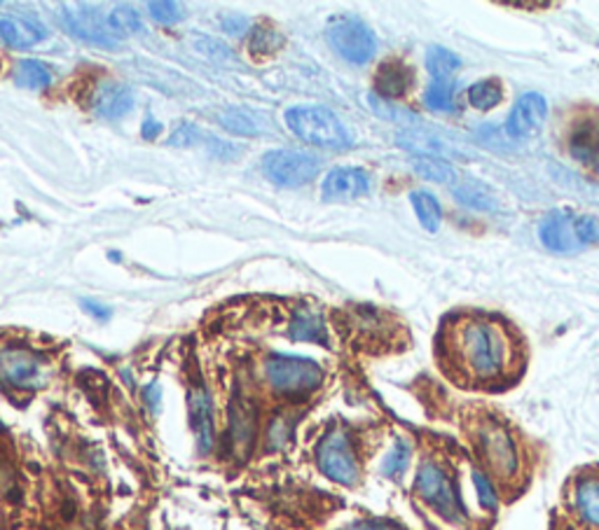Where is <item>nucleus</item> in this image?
Masks as SVG:
<instances>
[{"label":"nucleus","instance_id":"nucleus-1","mask_svg":"<svg viewBox=\"0 0 599 530\" xmlns=\"http://www.w3.org/2000/svg\"><path fill=\"white\" fill-rule=\"evenodd\" d=\"M438 360L457 386L497 390L518 381L525 346L506 320L490 313H457L438 334Z\"/></svg>","mask_w":599,"mask_h":530},{"label":"nucleus","instance_id":"nucleus-2","mask_svg":"<svg viewBox=\"0 0 599 530\" xmlns=\"http://www.w3.org/2000/svg\"><path fill=\"white\" fill-rule=\"evenodd\" d=\"M466 437L480 460L485 477L501 493H520L527 483V456L518 432L495 411H473L466 419Z\"/></svg>","mask_w":599,"mask_h":530},{"label":"nucleus","instance_id":"nucleus-3","mask_svg":"<svg viewBox=\"0 0 599 530\" xmlns=\"http://www.w3.org/2000/svg\"><path fill=\"white\" fill-rule=\"evenodd\" d=\"M286 124L305 143L326 150H349L351 133L336 112L323 106H296L286 112Z\"/></svg>","mask_w":599,"mask_h":530},{"label":"nucleus","instance_id":"nucleus-4","mask_svg":"<svg viewBox=\"0 0 599 530\" xmlns=\"http://www.w3.org/2000/svg\"><path fill=\"white\" fill-rule=\"evenodd\" d=\"M317 466L323 477L340 487H357L361 481V456L347 428L332 426L317 444Z\"/></svg>","mask_w":599,"mask_h":530},{"label":"nucleus","instance_id":"nucleus-5","mask_svg":"<svg viewBox=\"0 0 599 530\" xmlns=\"http://www.w3.org/2000/svg\"><path fill=\"white\" fill-rule=\"evenodd\" d=\"M415 496L450 523H461L466 519V510L455 481L448 468L436 458L421 460L415 477Z\"/></svg>","mask_w":599,"mask_h":530},{"label":"nucleus","instance_id":"nucleus-6","mask_svg":"<svg viewBox=\"0 0 599 530\" xmlns=\"http://www.w3.org/2000/svg\"><path fill=\"white\" fill-rule=\"evenodd\" d=\"M264 379L277 396L302 398L323 383L321 364L309 358L272 356L264 360Z\"/></svg>","mask_w":599,"mask_h":530},{"label":"nucleus","instance_id":"nucleus-7","mask_svg":"<svg viewBox=\"0 0 599 530\" xmlns=\"http://www.w3.org/2000/svg\"><path fill=\"white\" fill-rule=\"evenodd\" d=\"M50 381V362L31 349H0V383L12 390H38Z\"/></svg>","mask_w":599,"mask_h":530},{"label":"nucleus","instance_id":"nucleus-8","mask_svg":"<svg viewBox=\"0 0 599 530\" xmlns=\"http://www.w3.org/2000/svg\"><path fill=\"white\" fill-rule=\"evenodd\" d=\"M328 42L345 61L368 63L375 57L377 40L372 31L357 17H336L328 24Z\"/></svg>","mask_w":599,"mask_h":530},{"label":"nucleus","instance_id":"nucleus-9","mask_svg":"<svg viewBox=\"0 0 599 530\" xmlns=\"http://www.w3.org/2000/svg\"><path fill=\"white\" fill-rule=\"evenodd\" d=\"M262 169L281 188H300L319 176L321 159L302 150H274L264 154Z\"/></svg>","mask_w":599,"mask_h":530},{"label":"nucleus","instance_id":"nucleus-10","mask_svg":"<svg viewBox=\"0 0 599 530\" xmlns=\"http://www.w3.org/2000/svg\"><path fill=\"white\" fill-rule=\"evenodd\" d=\"M567 507L576 530H599V470L576 474L567 489Z\"/></svg>","mask_w":599,"mask_h":530},{"label":"nucleus","instance_id":"nucleus-11","mask_svg":"<svg viewBox=\"0 0 599 530\" xmlns=\"http://www.w3.org/2000/svg\"><path fill=\"white\" fill-rule=\"evenodd\" d=\"M61 17L66 29L84 42L99 44V48L108 50H113L120 44V38L116 36L113 27H110V19L103 17V12H99L92 6H69L63 8Z\"/></svg>","mask_w":599,"mask_h":530},{"label":"nucleus","instance_id":"nucleus-12","mask_svg":"<svg viewBox=\"0 0 599 530\" xmlns=\"http://www.w3.org/2000/svg\"><path fill=\"white\" fill-rule=\"evenodd\" d=\"M190 426L194 432V442L199 456H209L216 447V407L211 390L204 383H194L188 390Z\"/></svg>","mask_w":599,"mask_h":530},{"label":"nucleus","instance_id":"nucleus-13","mask_svg":"<svg viewBox=\"0 0 599 530\" xmlns=\"http://www.w3.org/2000/svg\"><path fill=\"white\" fill-rule=\"evenodd\" d=\"M567 150L573 161L599 169V112L588 110L579 120H573L567 133Z\"/></svg>","mask_w":599,"mask_h":530},{"label":"nucleus","instance_id":"nucleus-14","mask_svg":"<svg viewBox=\"0 0 599 530\" xmlns=\"http://www.w3.org/2000/svg\"><path fill=\"white\" fill-rule=\"evenodd\" d=\"M548 118V103L537 91H529V94L520 97L516 108L510 110V118L506 122L508 136L513 138H529L541 131L543 122Z\"/></svg>","mask_w":599,"mask_h":530},{"label":"nucleus","instance_id":"nucleus-15","mask_svg":"<svg viewBox=\"0 0 599 530\" xmlns=\"http://www.w3.org/2000/svg\"><path fill=\"white\" fill-rule=\"evenodd\" d=\"M323 199L326 201H342V199H357L370 192V176L363 169L342 167L330 171L323 180Z\"/></svg>","mask_w":599,"mask_h":530},{"label":"nucleus","instance_id":"nucleus-16","mask_svg":"<svg viewBox=\"0 0 599 530\" xmlns=\"http://www.w3.org/2000/svg\"><path fill=\"white\" fill-rule=\"evenodd\" d=\"M539 234L543 246L555 252H576L583 248V243L579 241V232H576V218L567 213L548 216L539 229Z\"/></svg>","mask_w":599,"mask_h":530},{"label":"nucleus","instance_id":"nucleus-17","mask_svg":"<svg viewBox=\"0 0 599 530\" xmlns=\"http://www.w3.org/2000/svg\"><path fill=\"white\" fill-rule=\"evenodd\" d=\"M92 106L99 118L106 120H122L134 108V91L118 82H103L97 91Z\"/></svg>","mask_w":599,"mask_h":530},{"label":"nucleus","instance_id":"nucleus-18","mask_svg":"<svg viewBox=\"0 0 599 530\" xmlns=\"http://www.w3.org/2000/svg\"><path fill=\"white\" fill-rule=\"evenodd\" d=\"M48 38V29L31 17H0V40L10 48H33Z\"/></svg>","mask_w":599,"mask_h":530},{"label":"nucleus","instance_id":"nucleus-19","mask_svg":"<svg viewBox=\"0 0 599 530\" xmlns=\"http://www.w3.org/2000/svg\"><path fill=\"white\" fill-rule=\"evenodd\" d=\"M412 82H415V73L403 61H387L380 66V71H377L375 76V89L380 91L382 99L403 97L412 87Z\"/></svg>","mask_w":599,"mask_h":530},{"label":"nucleus","instance_id":"nucleus-20","mask_svg":"<svg viewBox=\"0 0 599 530\" xmlns=\"http://www.w3.org/2000/svg\"><path fill=\"white\" fill-rule=\"evenodd\" d=\"M288 334H291L293 341L328 346V328L323 322V316L317 309H298Z\"/></svg>","mask_w":599,"mask_h":530},{"label":"nucleus","instance_id":"nucleus-21","mask_svg":"<svg viewBox=\"0 0 599 530\" xmlns=\"http://www.w3.org/2000/svg\"><path fill=\"white\" fill-rule=\"evenodd\" d=\"M220 124L228 131L239 133V136H262L268 133L270 124L262 118L260 112L247 110V108H230L220 114Z\"/></svg>","mask_w":599,"mask_h":530},{"label":"nucleus","instance_id":"nucleus-22","mask_svg":"<svg viewBox=\"0 0 599 530\" xmlns=\"http://www.w3.org/2000/svg\"><path fill=\"white\" fill-rule=\"evenodd\" d=\"M455 197L459 203L469 206V209H476V211L492 213L499 209L497 197L487 190L482 182H476V180H463L459 182V186H455Z\"/></svg>","mask_w":599,"mask_h":530},{"label":"nucleus","instance_id":"nucleus-23","mask_svg":"<svg viewBox=\"0 0 599 530\" xmlns=\"http://www.w3.org/2000/svg\"><path fill=\"white\" fill-rule=\"evenodd\" d=\"M410 199H412V209H415L421 227H425L427 232L436 234L440 229V220H442V211H440L438 199L431 192H425V190L412 192Z\"/></svg>","mask_w":599,"mask_h":530},{"label":"nucleus","instance_id":"nucleus-24","mask_svg":"<svg viewBox=\"0 0 599 530\" xmlns=\"http://www.w3.org/2000/svg\"><path fill=\"white\" fill-rule=\"evenodd\" d=\"M427 68L436 82H452L461 68V59L446 48H431L427 54Z\"/></svg>","mask_w":599,"mask_h":530},{"label":"nucleus","instance_id":"nucleus-25","mask_svg":"<svg viewBox=\"0 0 599 530\" xmlns=\"http://www.w3.org/2000/svg\"><path fill=\"white\" fill-rule=\"evenodd\" d=\"M14 82L24 89H46L52 82V71L46 63L36 59L21 61L14 71Z\"/></svg>","mask_w":599,"mask_h":530},{"label":"nucleus","instance_id":"nucleus-26","mask_svg":"<svg viewBox=\"0 0 599 530\" xmlns=\"http://www.w3.org/2000/svg\"><path fill=\"white\" fill-rule=\"evenodd\" d=\"M503 91L499 80H480L469 89V101L478 110H492L501 103Z\"/></svg>","mask_w":599,"mask_h":530},{"label":"nucleus","instance_id":"nucleus-27","mask_svg":"<svg viewBox=\"0 0 599 530\" xmlns=\"http://www.w3.org/2000/svg\"><path fill=\"white\" fill-rule=\"evenodd\" d=\"M110 19V27H113L116 36L122 40L127 36H137L143 31V21L139 17V12L134 8H129V6H120L116 8L113 12L108 14Z\"/></svg>","mask_w":599,"mask_h":530},{"label":"nucleus","instance_id":"nucleus-28","mask_svg":"<svg viewBox=\"0 0 599 530\" xmlns=\"http://www.w3.org/2000/svg\"><path fill=\"white\" fill-rule=\"evenodd\" d=\"M412 458V447L406 440H396L393 449L387 453L382 463V474L389 479H401L410 466Z\"/></svg>","mask_w":599,"mask_h":530},{"label":"nucleus","instance_id":"nucleus-29","mask_svg":"<svg viewBox=\"0 0 599 530\" xmlns=\"http://www.w3.org/2000/svg\"><path fill=\"white\" fill-rule=\"evenodd\" d=\"M415 171L425 180H436V182H448L455 178V171L448 161L433 159V157H419L417 164H415Z\"/></svg>","mask_w":599,"mask_h":530},{"label":"nucleus","instance_id":"nucleus-30","mask_svg":"<svg viewBox=\"0 0 599 530\" xmlns=\"http://www.w3.org/2000/svg\"><path fill=\"white\" fill-rule=\"evenodd\" d=\"M425 101L436 112H450L455 108V84L452 82H433L427 89Z\"/></svg>","mask_w":599,"mask_h":530},{"label":"nucleus","instance_id":"nucleus-31","mask_svg":"<svg viewBox=\"0 0 599 530\" xmlns=\"http://www.w3.org/2000/svg\"><path fill=\"white\" fill-rule=\"evenodd\" d=\"M148 10L160 24H176V21L186 19V8L181 3H171V0H160V3L152 0V3H148Z\"/></svg>","mask_w":599,"mask_h":530},{"label":"nucleus","instance_id":"nucleus-32","mask_svg":"<svg viewBox=\"0 0 599 530\" xmlns=\"http://www.w3.org/2000/svg\"><path fill=\"white\" fill-rule=\"evenodd\" d=\"M368 101H370L372 112H377V114H380V118H385V120H391V122H412V120H417L410 110H406V108H401V106H391V103L385 101L382 97L370 94Z\"/></svg>","mask_w":599,"mask_h":530},{"label":"nucleus","instance_id":"nucleus-33","mask_svg":"<svg viewBox=\"0 0 599 530\" xmlns=\"http://www.w3.org/2000/svg\"><path fill=\"white\" fill-rule=\"evenodd\" d=\"M473 481H476V489H478V496H480V502L482 507H487V510H495L497 507V491H495V483L487 479L480 470L473 472Z\"/></svg>","mask_w":599,"mask_h":530},{"label":"nucleus","instance_id":"nucleus-34","mask_svg":"<svg viewBox=\"0 0 599 530\" xmlns=\"http://www.w3.org/2000/svg\"><path fill=\"white\" fill-rule=\"evenodd\" d=\"M576 232H579L583 248L599 243V218H576Z\"/></svg>","mask_w":599,"mask_h":530},{"label":"nucleus","instance_id":"nucleus-35","mask_svg":"<svg viewBox=\"0 0 599 530\" xmlns=\"http://www.w3.org/2000/svg\"><path fill=\"white\" fill-rule=\"evenodd\" d=\"M288 434H291V426H288L286 419H274L270 423L268 430V440H270V449H279L288 442Z\"/></svg>","mask_w":599,"mask_h":530},{"label":"nucleus","instance_id":"nucleus-36","mask_svg":"<svg viewBox=\"0 0 599 530\" xmlns=\"http://www.w3.org/2000/svg\"><path fill=\"white\" fill-rule=\"evenodd\" d=\"M345 530H408V528L391 519H363V521L347 526Z\"/></svg>","mask_w":599,"mask_h":530},{"label":"nucleus","instance_id":"nucleus-37","mask_svg":"<svg viewBox=\"0 0 599 530\" xmlns=\"http://www.w3.org/2000/svg\"><path fill=\"white\" fill-rule=\"evenodd\" d=\"M197 141H199V131H197L192 124H181L179 129L173 131V136L169 138V143H171V146H181V148L192 146V143H197Z\"/></svg>","mask_w":599,"mask_h":530},{"label":"nucleus","instance_id":"nucleus-38","mask_svg":"<svg viewBox=\"0 0 599 530\" xmlns=\"http://www.w3.org/2000/svg\"><path fill=\"white\" fill-rule=\"evenodd\" d=\"M209 152L213 157H218V159H230V157L239 154V148H234V146H230L226 141H213V138H211V141H209Z\"/></svg>","mask_w":599,"mask_h":530},{"label":"nucleus","instance_id":"nucleus-39","mask_svg":"<svg viewBox=\"0 0 599 530\" xmlns=\"http://www.w3.org/2000/svg\"><path fill=\"white\" fill-rule=\"evenodd\" d=\"M143 398L146 402L150 404V409L158 413L160 411V404H162V388L158 383H150L143 388Z\"/></svg>","mask_w":599,"mask_h":530},{"label":"nucleus","instance_id":"nucleus-40","mask_svg":"<svg viewBox=\"0 0 599 530\" xmlns=\"http://www.w3.org/2000/svg\"><path fill=\"white\" fill-rule=\"evenodd\" d=\"M82 309L90 316H94L97 320H110V309L94 302V299H82Z\"/></svg>","mask_w":599,"mask_h":530},{"label":"nucleus","instance_id":"nucleus-41","mask_svg":"<svg viewBox=\"0 0 599 530\" xmlns=\"http://www.w3.org/2000/svg\"><path fill=\"white\" fill-rule=\"evenodd\" d=\"M160 133H162V124L158 120L146 118V122L141 124V136L146 138V141H154V138H158Z\"/></svg>","mask_w":599,"mask_h":530},{"label":"nucleus","instance_id":"nucleus-42","mask_svg":"<svg viewBox=\"0 0 599 530\" xmlns=\"http://www.w3.org/2000/svg\"><path fill=\"white\" fill-rule=\"evenodd\" d=\"M239 24H249V21L243 19V17H228L223 27H226L228 33H241V31H239Z\"/></svg>","mask_w":599,"mask_h":530},{"label":"nucleus","instance_id":"nucleus-43","mask_svg":"<svg viewBox=\"0 0 599 530\" xmlns=\"http://www.w3.org/2000/svg\"><path fill=\"white\" fill-rule=\"evenodd\" d=\"M552 530H576V528H573V526H569V523H565V521H562V523H560V526H555V528H552Z\"/></svg>","mask_w":599,"mask_h":530}]
</instances>
